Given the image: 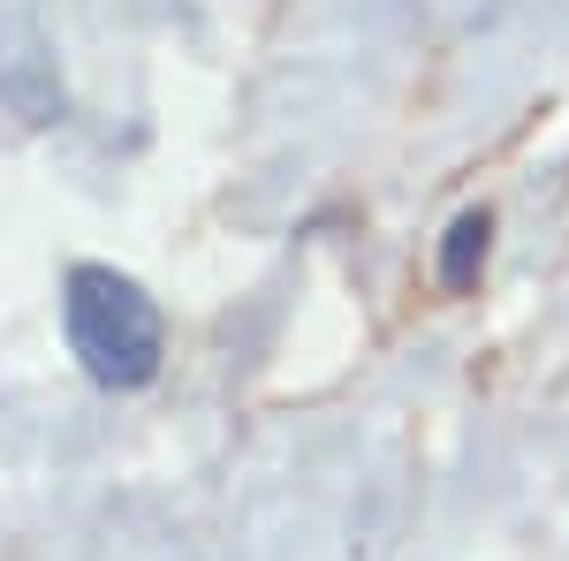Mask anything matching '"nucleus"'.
<instances>
[{"label":"nucleus","instance_id":"nucleus-1","mask_svg":"<svg viewBox=\"0 0 569 561\" xmlns=\"http://www.w3.org/2000/svg\"><path fill=\"white\" fill-rule=\"evenodd\" d=\"M61 319H69V349L84 357V372L99 388H144L160 372V311L137 289L130 273L114 266H77L69 273V297H61Z\"/></svg>","mask_w":569,"mask_h":561},{"label":"nucleus","instance_id":"nucleus-2","mask_svg":"<svg viewBox=\"0 0 569 561\" xmlns=\"http://www.w3.org/2000/svg\"><path fill=\"white\" fill-rule=\"evenodd\" d=\"M486 243H493V213H456L448 220V236H440V259H433V273H440V289H471L479 281V266H486Z\"/></svg>","mask_w":569,"mask_h":561}]
</instances>
